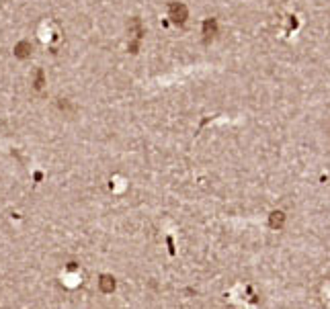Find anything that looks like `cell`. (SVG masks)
Wrapping results in <instances>:
<instances>
[{"label":"cell","mask_w":330,"mask_h":309,"mask_svg":"<svg viewBox=\"0 0 330 309\" xmlns=\"http://www.w3.org/2000/svg\"><path fill=\"white\" fill-rule=\"evenodd\" d=\"M168 15H171L175 25H183L187 21V8L181 2H173L171 8H168Z\"/></svg>","instance_id":"6da1fadb"},{"label":"cell","mask_w":330,"mask_h":309,"mask_svg":"<svg viewBox=\"0 0 330 309\" xmlns=\"http://www.w3.org/2000/svg\"><path fill=\"white\" fill-rule=\"evenodd\" d=\"M31 52H33V45L29 43V41H21V43H17V47H15V55L21 57V59L29 57V55H31Z\"/></svg>","instance_id":"7a4b0ae2"},{"label":"cell","mask_w":330,"mask_h":309,"mask_svg":"<svg viewBox=\"0 0 330 309\" xmlns=\"http://www.w3.org/2000/svg\"><path fill=\"white\" fill-rule=\"evenodd\" d=\"M98 287H101V291H103V293H113V289H115V278H113V276H109V274H103V276H101V281H98Z\"/></svg>","instance_id":"3957f363"},{"label":"cell","mask_w":330,"mask_h":309,"mask_svg":"<svg viewBox=\"0 0 330 309\" xmlns=\"http://www.w3.org/2000/svg\"><path fill=\"white\" fill-rule=\"evenodd\" d=\"M35 88L37 91H41L43 88V72L41 70H37V74H35Z\"/></svg>","instance_id":"277c9868"}]
</instances>
